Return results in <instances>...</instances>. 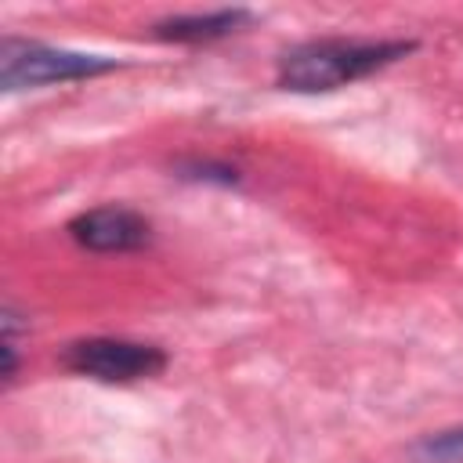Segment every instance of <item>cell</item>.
<instances>
[{
    "mask_svg": "<svg viewBox=\"0 0 463 463\" xmlns=\"http://www.w3.org/2000/svg\"><path fill=\"white\" fill-rule=\"evenodd\" d=\"M69 235L76 246L90 250V253H130L152 242V224L145 213L109 203V206H94L83 210L69 221Z\"/></svg>",
    "mask_w": 463,
    "mask_h": 463,
    "instance_id": "cell-4",
    "label": "cell"
},
{
    "mask_svg": "<svg viewBox=\"0 0 463 463\" xmlns=\"http://www.w3.org/2000/svg\"><path fill=\"white\" fill-rule=\"evenodd\" d=\"M123 61L105 58V54H87V51H69V47H51L40 40H18L4 36L0 43V90H36V87H54V83H72V80H90L101 72L119 69Z\"/></svg>",
    "mask_w": 463,
    "mask_h": 463,
    "instance_id": "cell-2",
    "label": "cell"
},
{
    "mask_svg": "<svg viewBox=\"0 0 463 463\" xmlns=\"http://www.w3.org/2000/svg\"><path fill=\"white\" fill-rule=\"evenodd\" d=\"M416 452L430 463H463V427H452V430H438V434H427Z\"/></svg>",
    "mask_w": 463,
    "mask_h": 463,
    "instance_id": "cell-6",
    "label": "cell"
},
{
    "mask_svg": "<svg viewBox=\"0 0 463 463\" xmlns=\"http://www.w3.org/2000/svg\"><path fill=\"white\" fill-rule=\"evenodd\" d=\"M181 177H195V181H221V184H235L239 174L232 166H213V163H188L181 166Z\"/></svg>",
    "mask_w": 463,
    "mask_h": 463,
    "instance_id": "cell-8",
    "label": "cell"
},
{
    "mask_svg": "<svg viewBox=\"0 0 463 463\" xmlns=\"http://www.w3.org/2000/svg\"><path fill=\"white\" fill-rule=\"evenodd\" d=\"M18 340H22V315L7 304L4 307V380L7 383L18 373Z\"/></svg>",
    "mask_w": 463,
    "mask_h": 463,
    "instance_id": "cell-7",
    "label": "cell"
},
{
    "mask_svg": "<svg viewBox=\"0 0 463 463\" xmlns=\"http://www.w3.org/2000/svg\"><path fill=\"white\" fill-rule=\"evenodd\" d=\"M253 18L250 7H221V11H206V14H174L152 25L156 40H170V43H210V40H224L232 33H239L246 22Z\"/></svg>",
    "mask_w": 463,
    "mask_h": 463,
    "instance_id": "cell-5",
    "label": "cell"
},
{
    "mask_svg": "<svg viewBox=\"0 0 463 463\" xmlns=\"http://www.w3.org/2000/svg\"><path fill=\"white\" fill-rule=\"evenodd\" d=\"M61 365L98 383H137L166 369V351L127 336H83L61 351Z\"/></svg>",
    "mask_w": 463,
    "mask_h": 463,
    "instance_id": "cell-3",
    "label": "cell"
},
{
    "mask_svg": "<svg viewBox=\"0 0 463 463\" xmlns=\"http://www.w3.org/2000/svg\"><path fill=\"white\" fill-rule=\"evenodd\" d=\"M412 51L416 40H311L279 58L275 83L293 94H326L373 76Z\"/></svg>",
    "mask_w": 463,
    "mask_h": 463,
    "instance_id": "cell-1",
    "label": "cell"
}]
</instances>
